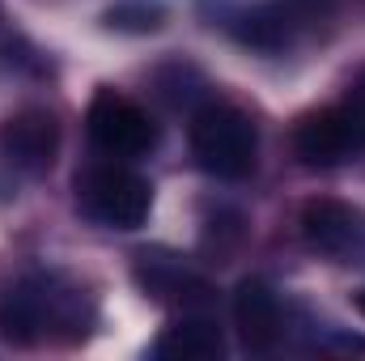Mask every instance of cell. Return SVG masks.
I'll list each match as a JSON object with an SVG mask.
<instances>
[{
	"label": "cell",
	"instance_id": "obj_1",
	"mask_svg": "<svg viewBox=\"0 0 365 361\" xmlns=\"http://www.w3.org/2000/svg\"><path fill=\"white\" fill-rule=\"evenodd\" d=\"M90 323L93 306L86 289L60 272H30L0 293V332L9 340H81Z\"/></svg>",
	"mask_w": 365,
	"mask_h": 361
},
{
	"label": "cell",
	"instance_id": "obj_2",
	"mask_svg": "<svg viewBox=\"0 0 365 361\" xmlns=\"http://www.w3.org/2000/svg\"><path fill=\"white\" fill-rule=\"evenodd\" d=\"M77 208L106 230H136L153 208V187L119 158L77 175Z\"/></svg>",
	"mask_w": 365,
	"mask_h": 361
},
{
	"label": "cell",
	"instance_id": "obj_3",
	"mask_svg": "<svg viewBox=\"0 0 365 361\" xmlns=\"http://www.w3.org/2000/svg\"><path fill=\"white\" fill-rule=\"evenodd\" d=\"M255 123L238 106L212 102L191 119V153L217 179H247L255 171Z\"/></svg>",
	"mask_w": 365,
	"mask_h": 361
},
{
	"label": "cell",
	"instance_id": "obj_4",
	"mask_svg": "<svg viewBox=\"0 0 365 361\" xmlns=\"http://www.w3.org/2000/svg\"><path fill=\"white\" fill-rule=\"evenodd\" d=\"M86 132H90L93 149L106 158H140L158 145V128L149 119V111L140 102H132L119 90H98L86 111Z\"/></svg>",
	"mask_w": 365,
	"mask_h": 361
},
{
	"label": "cell",
	"instance_id": "obj_5",
	"mask_svg": "<svg viewBox=\"0 0 365 361\" xmlns=\"http://www.w3.org/2000/svg\"><path fill=\"white\" fill-rule=\"evenodd\" d=\"M56 149H60V123L47 111H38V106H26V111L9 115L4 128H0V153H4V162L17 166V171H26V175L51 171Z\"/></svg>",
	"mask_w": 365,
	"mask_h": 361
},
{
	"label": "cell",
	"instance_id": "obj_6",
	"mask_svg": "<svg viewBox=\"0 0 365 361\" xmlns=\"http://www.w3.org/2000/svg\"><path fill=\"white\" fill-rule=\"evenodd\" d=\"M293 149L306 166H340L353 153H361L344 115H340V106H323V111H310L306 119H297Z\"/></svg>",
	"mask_w": 365,
	"mask_h": 361
},
{
	"label": "cell",
	"instance_id": "obj_7",
	"mask_svg": "<svg viewBox=\"0 0 365 361\" xmlns=\"http://www.w3.org/2000/svg\"><path fill=\"white\" fill-rule=\"evenodd\" d=\"M234 319L251 353H272L284 336V310L268 280H242L234 293Z\"/></svg>",
	"mask_w": 365,
	"mask_h": 361
},
{
	"label": "cell",
	"instance_id": "obj_8",
	"mask_svg": "<svg viewBox=\"0 0 365 361\" xmlns=\"http://www.w3.org/2000/svg\"><path fill=\"white\" fill-rule=\"evenodd\" d=\"M302 234H306V243L314 251L340 260V255H353L361 247L365 225H361V213H353L340 200H310L302 208Z\"/></svg>",
	"mask_w": 365,
	"mask_h": 361
},
{
	"label": "cell",
	"instance_id": "obj_9",
	"mask_svg": "<svg viewBox=\"0 0 365 361\" xmlns=\"http://www.w3.org/2000/svg\"><path fill=\"white\" fill-rule=\"evenodd\" d=\"M136 280L145 285V293H153L158 302L166 306H200L208 298V280L200 272H191L182 260H170V255H140L136 264Z\"/></svg>",
	"mask_w": 365,
	"mask_h": 361
},
{
	"label": "cell",
	"instance_id": "obj_10",
	"mask_svg": "<svg viewBox=\"0 0 365 361\" xmlns=\"http://www.w3.org/2000/svg\"><path fill=\"white\" fill-rule=\"evenodd\" d=\"M225 353V340H221V327L204 315H182L175 319L158 345H153V357L162 361H217Z\"/></svg>",
	"mask_w": 365,
	"mask_h": 361
},
{
	"label": "cell",
	"instance_id": "obj_11",
	"mask_svg": "<svg viewBox=\"0 0 365 361\" xmlns=\"http://www.w3.org/2000/svg\"><path fill=\"white\" fill-rule=\"evenodd\" d=\"M336 106H340V115H344V123H349L357 149H365V68L349 81V90H344V98H340Z\"/></svg>",
	"mask_w": 365,
	"mask_h": 361
},
{
	"label": "cell",
	"instance_id": "obj_12",
	"mask_svg": "<svg viewBox=\"0 0 365 361\" xmlns=\"http://www.w3.org/2000/svg\"><path fill=\"white\" fill-rule=\"evenodd\" d=\"M357 310H361V315H365V289H361V293H357Z\"/></svg>",
	"mask_w": 365,
	"mask_h": 361
}]
</instances>
